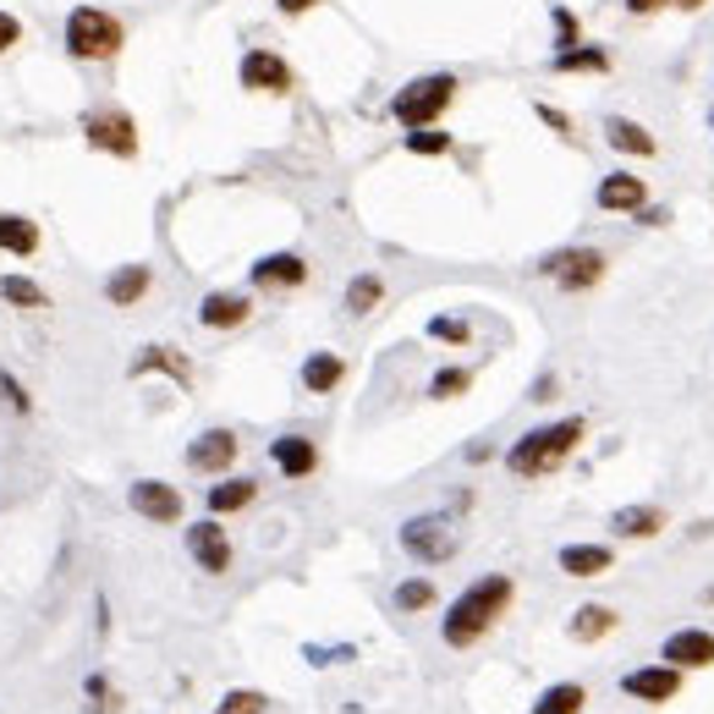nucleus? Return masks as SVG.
Returning <instances> with one entry per match:
<instances>
[{
	"label": "nucleus",
	"mask_w": 714,
	"mask_h": 714,
	"mask_svg": "<svg viewBox=\"0 0 714 714\" xmlns=\"http://www.w3.org/2000/svg\"><path fill=\"white\" fill-rule=\"evenodd\" d=\"M39 247H44L39 220H28L17 209H0V253H7V258H34Z\"/></svg>",
	"instance_id": "a211bd4d"
},
{
	"label": "nucleus",
	"mask_w": 714,
	"mask_h": 714,
	"mask_svg": "<svg viewBox=\"0 0 714 714\" xmlns=\"http://www.w3.org/2000/svg\"><path fill=\"white\" fill-rule=\"evenodd\" d=\"M237 451H242V439L231 434V429H204L193 445H188V468L193 473H231V462H237Z\"/></svg>",
	"instance_id": "9b49d317"
},
{
	"label": "nucleus",
	"mask_w": 714,
	"mask_h": 714,
	"mask_svg": "<svg viewBox=\"0 0 714 714\" xmlns=\"http://www.w3.org/2000/svg\"><path fill=\"white\" fill-rule=\"evenodd\" d=\"M604 633H615V610H610V604H583V610L572 615V638H577V643H599Z\"/></svg>",
	"instance_id": "cd10ccee"
},
{
	"label": "nucleus",
	"mask_w": 714,
	"mask_h": 714,
	"mask_svg": "<svg viewBox=\"0 0 714 714\" xmlns=\"http://www.w3.org/2000/svg\"><path fill=\"white\" fill-rule=\"evenodd\" d=\"M209 517H231V511H247L258 500V484L253 479H226V484H209Z\"/></svg>",
	"instance_id": "b1692460"
},
{
	"label": "nucleus",
	"mask_w": 714,
	"mask_h": 714,
	"mask_svg": "<svg viewBox=\"0 0 714 714\" xmlns=\"http://www.w3.org/2000/svg\"><path fill=\"white\" fill-rule=\"evenodd\" d=\"M270 462H276L286 479H308V473L319 468V445H314L308 434H281V439L270 445Z\"/></svg>",
	"instance_id": "6ab92c4d"
},
{
	"label": "nucleus",
	"mask_w": 714,
	"mask_h": 714,
	"mask_svg": "<svg viewBox=\"0 0 714 714\" xmlns=\"http://www.w3.org/2000/svg\"><path fill=\"white\" fill-rule=\"evenodd\" d=\"M391 599H396V610H407V615H412V610H429L439 594H434V583H429V577H407V583H396V594H391Z\"/></svg>",
	"instance_id": "7c9ffc66"
},
{
	"label": "nucleus",
	"mask_w": 714,
	"mask_h": 714,
	"mask_svg": "<svg viewBox=\"0 0 714 714\" xmlns=\"http://www.w3.org/2000/svg\"><path fill=\"white\" fill-rule=\"evenodd\" d=\"M583 703H588V692L577 681H561V687H545V698L533 703L527 714H583Z\"/></svg>",
	"instance_id": "c85d7f7f"
},
{
	"label": "nucleus",
	"mask_w": 714,
	"mask_h": 714,
	"mask_svg": "<svg viewBox=\"0 0 714 714\" xmlns=\"http://www.w3.org/2000/svg\"><path fill=\"white\" fill-rule=\"evenodd\" d=\"M649 188H643V176H627V170H615L599 182V209H615V215H627V209H643Z\"/></svg>",
	"instance_id": "aec40b11"
},
{
	"label": "nucleus",
	"mask_w": 714,
	"mask_h": 714,
	"mask_svg": "<svg viewBox=\"0 0 714 714\" xmlns=\"http://www.w3.org/2000/svg\"><path fill=\"white\" fill-rule=\"evenodd\" d=\"M149 286H154L149 264H122V270L105 276V303H111V308H138V303L149 297Z\"/></svg>",
	"instance_id": "2eb2a0df"
},
{
	"label": "nucleus",
	"mask_w": 714,
	"mask_h": 714,
	"mask_svg": "<svg viewBox=\"0 0 714 714\" xmlns=\"http://www.w3.org/2000/svg\"><path fill=\"white\" fill-rule=\"evenodd\" d=\"M276 7H281L286 17H303V12H314V7H319V0H276Z\"/></svg>",
	"instance_id": "a19ab883"
},
{
	"label": "nucleus",
	"mask_w": 714,
	"mask_h": 714,
	"mask_svg": "<svg viewBox=\"0 0 714 714\" xmlns=\"http://www.w3.org/2000/svg\"><path fill=\"white\" fill-rule=\"evenodd\" d=\"M511 594H517V583L506 577V572H495V577H479L468 594H457V604L445 610V621H439V638L451 643V649H473L495 621L511 610Z\"/></svg>",
	"instance_id": "f257e3e1"
},
{
	"label": "nucleus",
	"mask_w": 714,
	"mask_h": 714,
	"mask_svg": "<svg viewBox=\"0 0 714 714\" xmlns=\"http://www.w3.org/2000/svg\"><path fill=\"white\" fill-rule=\"evenodd\" d=\"M550 23H556V44H561V50L583 44V39H577V17H572L566 7H556V12H550Z\"/></svg>",
	"instance_id": "4c0bfd02"
},
{
	"label": "nucleus",
	"mask_w": 714,
	"mask_h": 714,
	"mask_svg": "<svg viewBox=\"0 0 714 714\" xmlns=\"http://www.w3.org/2000/svg\"><path fill=\"white\" fill-rule=\"evenodd\" d=\"M401 143H407V154H429V160H434V154H451V132H439V127H418V132H407Z\"/></svg>",
	"instance_id": "2f4dec72"
},
{
	"label": "nucleus",
	"mask_w": 714,
	"mask_h": 714,
	"mask_svg": "<svg viewBox=\"0 0 714 714\" xmlns=\"http://www.w3.org/2000/svg\"><path fill=\"white\" fill-rule=\"evenodd\" d=\"M127 506L143 517V522H154V527H176L182 522V489L176 484H165V479H138V484H127Z\"/></svg>",
	"instance_id": "6e6552de"
},
{
	"label": "nucleus",
	"mask_w": 714,
	"mask_h": 714,
	"mask_svg": "<svg viewBox=\"0 0 714 714\" xmlns=\"http://www.w3.org/2000/svg\"><path fill=\"white\" fill-rule=\"evenodd\" d=\"M188 556H193L199 572H209V577L231 572V539H226V527H220L215 517H204V522L188 527Z\"/></svg>",
	"instance_id": "9d476101"
},
{
	"label": "nucleus",
	"mask_w": 714,
	"mask_h": 714,
	"mask_svg": "<svg viewBox=\"0 0 714 714\" xmlns=\"http://www.w3.org/2000/svg\"><path fill=\"white\" fill-rule=\"evenodd\" d=\"M457 77L451 72H423V77H412L407 88H396V100H391V116H396V127H407V132H418V127H439V116L457 105Z\"/></svg>",
	"instance_id": "20e7f679"
},
{
	"label": "nucleus",
	"mask_w": 714,
	"mask_h": 714,
	"mask_svg": "<svg viewBox=\"0 0 714 714\" xmlns=\"http://www.w3.org/2000/svg\"><path fill=\"white\" fill-rule=\"evenodd\" d=\"M429 335H434V341H451V346H468V341H473V324L439 314V319H429Z\"/></svg>",
	"instance_id": "f704fd0d"
},
{
	"label": "nucleus",
	"mask_w": 714,
	"mask_h": 714,
	"mask_svg": "<svg viewBox=\"0 0 714 714\" xmlns=\"http://www.w3.org/2000/svg\"><path fill=\"white\" fill-rule=\"evenodd\" d=\"M671 7H687V12H692V7H703V0H671Z\"/></svg>",
	"instance_id": "37998d69"
},
{
	"label": "nucleus",
	"mask_w": 714,
	"mask_h": 714,
	"mask_svg": "<svg viewBox=\"0 0 714 714\" xmlns=\"http://www.w3.org/2000/svg\"><path fill=\"white\" fill-rule=\"evenodd\" d=\"M247 276H253V286H264V292H297V286L308 281V258H303V253H264Z\"/></svg>",
	"instance_id": "f8f14e48"
},
{
	"label": "nucleus",
	"mask_w": 714,
	"mask_h": 714,
	"mask_svg": "<svg viewBox=\"0 0 714 714\" xmlns=\"http://www.w3.org/2000/svg\"><path fill=\"white\" fill-rule=\"evenodd\" d=\"M550 66L556 72H610V55L599 44H572V50H556Z\"/></svg>",
	"instance_id": "c756f323"
},
{
	"label": "nucleus",
	"mask_w": 714,
	"mask_h": 714,
	"mask_svg": "<svg viewBox=\"0 0 714 714\" xmlns=\"http://www.w3.org/2000/svg\"><path fill=\"white\" fill-rule=\"evenodd\" d=\"M468 385H473L468 369H439V374L429 380V396H434V401H451V396H462Z\"/></svg>",
	"instance_id": "72a5a7b5"
},
{
	"label": "nucleus",
	"mask_w": 714,
	"mask_h": 714,
	"mask_svg": "<svg viewBox=\"0 0 714 714\" xmlns=\"http://www.w3.org/2000/svg\"><path fill=\"white\" fill-rule=\"evenodd\" d=\"M143 374H170L182 391H193V364L176 346H143L138 357H132V380H143Z\"/></svg>",
	"instance_id": "4468645a"
},
{
	"label": "nucleus",
	"mask_w": 714,
	"mask_h": 714,
	"mask_svg": "<svg viewBox=\"0 0 714 714\" xmlns=\"http://www.w3.org/2000/svg\"><path fill=\"white\" fill-rule=\"evenodd\" d=\"M610 527L621 533V539H654V533L665 527V511L660 506H621L610 517Z\"/></svg>",
	"instance_id": "5701e85b"
},
{
	"label": "nucleus",
	"mask_w": 714,
	"mask_h": 714,
	"mask_svg": "<svg viewBox=\"0 0 714 714\" xmlns=\"http://www.w3.org/2000/svg\"><path fill=\"white\" fill-rule=\"evenodd\" d=\"M341 380H346V357L341 352H314L303 364V391L308 396H330Z\"/></svg>",
	"instance_id": "412c9836"
},
{
	"label": "nucleus",
	"mask_w": 714,
	"mask_h": 714,
	"mask_svg": "<svg viewBox=\"0 0 714 714\" xmlns=\"http://www.w3.org/2000/svg\"><path fill=\"white\" fill-rule=\"evenodd\" d=\"M215 714H270V698L253 692V687H237V692H226V698H220V709H215Z\"/></svg>",
	"instance_id": "473e14b6"
},
{
	"label": "nucleus",
	"mask_w": 714,
	"mask_h": 714,
	"mask_svg": "<svg viewBox=\"0 0 714 714\" xmlns=\"http://www.w3.org/2000/svg\"><path fill=\"white\" fill-rule=\"evenodd\" d=\"M539 270L561 286V292H588V286H599L604 281V253L599 247H561V253H550Z\"/></svg>",
	"instance_id": "0eeeda50"
},
{
	"label": "nucleus",
	"mask_w": 714,
	"mask_h": 714,
	"mask_svg": "<svg viewBox=\"0 0 714 714\" xmlns=\"http://www.w3.org/2000/svg\"><path fill=\"white\" fill-rule=\"evenodd\" d=\"M583 434H588L583 418H561V423H545V429H527L511 451H506V468H511L517 479H545V473H556V468L577 451Z\"/></svg>",
	"instance_id": "7ed1b4c3"
},
{
	"label": "nucleus",
	"mask_w": 714,
	"mask_h": 714,
	"mask_svg": "<svg viewBox=\"0 0 714 714\" xmlns=\"http://www.w3.org/2000/svg\"><path fill=\"white\" fill-rule=\"evenodd\" d=\"M660 7H671V0H627V12H638V17H649V12H660Z\"/></svg>",
	"instance_id": "79ce46f5"
},
{
	"label": "nucleus",
	"mask_w": 714,
	"mask_h": 714,
	"mask_svg": "<svg viewBox=\"0 0 714 714\" xmlns=\"http://www.w3.org/2000/svg\"><path fill=\"white\" fill-rule=\"evenodd\" d=\"M247 319H253V297H242V292H209L199 303V324L204 330H237Z\"/></svg>",
	"instance_id": "dca6fc26"
},
{
	"label": "nucleus",
	"mask_w": 714,
	"mask_h": 714,
	"mask_svg": "<svg viewBox=\"0 0 714 714\" xmlns=\"http://www.w3.org/2000/svg\"><path fill=\"white\" fill-rule=\"evenodd\" d=\"M385 303V281L369 270V276H352V286H346V314L352 319H364V314H374Z\"/></svg>",
	"instance_id": "bb28decb"
},
{
	"label": "nucleus",
	"mask_w": 714,
	"mask_h": 714,
	"mask_svg": "<svg viewBox=\"0 0 714 714\" xmlns=\"http://www.w3.org/2000/svg\"><path fill=\"white\" fill-rule=\"evenodd\" d=\"M0 297H7L12 308H23V314H44L50 308V292L39 286V281H28V276H0Z\"/></svg>",
	"instance_id": "393cba45"
},
{
	"label": "nucleus",
	"mask_w": 714,
	"mask_h": 714,
	"mask_svg": "<svg viewBox=\"0 0 714 714\" xmlns=\"http://www.w3.org/2000/svg\"><path fill=\"white\" fill-rule=\"evenodd\" d=\"M61 50L77 61V66H105L127 50V23L94 0H82V7L66 12V28H61Z\"/></svg>",
	"instance_id": "f03ea898"
},
{
	"label": "nucleus",
	"mask_w": 714,
	"mask_h": 714,
	"mask_svg": "<svg viewBox=\"0 0 714 714\" xmlns=\"http://www.w3.org/2000/svg\"><path fill=\"white\" fill-rule=\"evenodd\" d=\"M604 143L621 149V154H654V138H649L638 122H627V116H610V122H604Z\"/></svg>",
	"instance_id": "a878e982"
},
{
	"label": "nucleus",
	"mask_w": 714,
	"mask_h": 714,
	"mask_svg": "<svg viewBox=\"0 0 714 714\" xmlns=\"http://www.w3.org/2000/svg\"><path fill=\"white\" fill-rule=\"evenodd\" d=\"M610 566H615L610 545H566L561 550V572L566 577H604Z\"/></svg>",
	"instance_id": "4be33fe9"
},
{
	"label": "nucleus",
	"mask_w": 714,
	"mask_h": 714,
	"mask_svg": "<svg viewBox=\"0 0 714 714\" xmlns=\"http://www.w3.org/2000/svg\"><path fill=\"white\" fill-rule=\"evenodd\" d=\"M539 122H545V127H556V132H572V122H566L556 105H539Z\"/></svg>",
	"instance_id": "ea45409f"
},
{
	"label": "nucleus",
	"mask_w": 714,
	"mask_h": 714,
	"mask_svg": "<svg viewBox=\"0 0 714 714\" xmlns=\"http://www.w3.org/2000/svg\"><path fill=\"white\" fill-rule=\"evenodd\" d=\"M77 132H82V143L94 149V154H111V160H132V154H138V122H132V111H122V105L82 111Z\"/></svg>",
	"instance_id": "39448f33"
},
{
	"label": "nucleus",
	"mask_w": 714,
	"mask_h": 714,
	"mask_svg": "<svg viewBox=\"0 0 714 714\" xmlns=\"http://www.w3.org/2000/svg\"><path fill=\"white\" fill-rule=\"evenodd\" d=\"M665 665H676V671H703V665H714V633H698V627L671 633V638H665Z\"/></svg>",
	"instance_id": "f3484780"
},
{
	"label": "nucleus",
	"mask_w": 714,
	"mask_h": 714,
	"mask_svg": "<svg viewBox=\"0 0 714 714\" xmlns=\"http://www.w3.org/2000/svg\"><path fill=\"white\" fill-rule=\"evenodd\" d=\"M0 396H7V407H12V412H34V396H28L12 374H0Z\"/></svg>",
	"instance_id": "58836bf2"
},
{
	"label": "nucleus",
	"mask_w": 714,
	"mask_h": 714,
	"mask_svg": "<svg viewBox=\"0 0 714 714\" xmlns=\"http://www.w3.org/2000/svg\"><path fill=\"white\" fill-rule=\"evenodd\" d=\"M82 692L94 698V714H116V687H111V681H105L100 671H94V676L82 681Z\"/></svg>",
	"instance_id": "e433bc0d"
},
{
	"label": "nucleus",
	"mask_w": 714,
	"mask_h": 714,
	"mask_svg": "<svg viewBox=\"0 0 714 714\" xmlns=\"http://www.w3.org/2000/svg\"><path fill=\"white\" fill-rule=\"evenodd\" d=\"M621 692L638 698V703H671L681 692V671L676 665H643V671H627L621 676Z\"/></svg>",
	"instance_id": "ddd939ff"
},
{
	"label": "nucleus",
	"mask_w": 714,
	"mask_h": 714,
	"mask_svg": "<svg viewBox=\"0 0 714 714\" xmlns=\"http://www.w3.org/2000/svg\"><path fill=\"white\" fill-rule=\"evenodd\" d=\"M401 550L423 566H445L457 556V527L451 517H407L401 522Z\"/></svg>",
	"instance_id": "423d86ee"
},
{
	"label": "nucleus",
	"mask_w": 714,
	"mask_h": 714,
	"mask_svg": "<svg viewBox=\"0 0 714 714\" xmlns=\"http://www.w3.org/2000/svg\"><path fill=\"white\" fill-rule=\"evenodd\" d=\"M237 77H242V88H253V94H292V61L286 55H276V50H247L242 61H237Z\"/></svg>",
	"instance_id": "1a4fd4ad"
},
{
	"label": "nucleus",
	"mask_w": 714,
	"mask_h": 714,
	"mask_svg": "<svg viewBox=\"0 0 714 714\" xmlns=\"http://www.w3.org/2000/svg\"><path fill=\"white\" fill-rule=\"evenodd\" d=\"M23 39H28V28H23V17H17V12H7V7H0V55H12V50H23Z\"/></svg>",
	"instance_id": "c9c22d12"
}]
</instances>
